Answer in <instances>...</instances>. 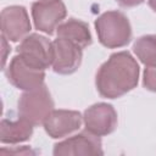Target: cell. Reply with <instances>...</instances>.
<instances>
[{
  "label": "cell",
  "mask_w": 156,
  "mask_h": 156,
  "mask_svg": "<svg viewBox=\"0 0 156 156\" xmlns=\"http://www.w3.org/2000/svg\"><path fill=\"white\" fill-rule=\"evenodd\" d=\"M139 73V65L128 51L115 52L98 69L95 85L102 98L117 99L138 85Z\"/></svg>",
  "instance_id": "obj_1"
},
{
  "label": "cell",
  "mask_w": 156,
  "mask_h": 156,
  "mask_svg": "<svg viewBox=\"0 0 156 156\" xmlns=\"http://www.w3.org/2000/svg\"><path fill=\"white\" fill-rule=\"evenodd\" d=\"M95 30L101 45L107 49H118L132 40V26L128 17L117 10L106 11L95 20Z\"/></svg>",
  "instance_id": "obj_2"
},
{
  "label": "cell",
  "mask_w": 156,
  "mask_h": 156,
  "mask_svg": "<svg viewBox=\"0 0 156 156\" xmlns=\"http://www.w3.org/2000/svg\"><path fill=\"white\" fill-rule=\"evenodd\" d=\"M54 110V100L46 85L24 91L18 100V116L30 124H43Z\"/></svg>",
  "instance_id": "obj_3"
},
{
  "label": "cell",
  "mask_w": 156,
  "mask_h": 156,
  "mask_svg": "<svg viewBox=\"0 0 156 156\" xmlns=\"http://www.w3.org/2000/svg\"><path fill=\"white\" fill-rule=\"evenodd\" d=\"M32 18L35 29L52 35L67 16L62 0H38L32 4Z\"/></svg>",
  "instance_id": "obj_4"
},
{
  "label": "cell",
  "mask_w": 156,
  "mask_h": 156,
  "mask_svg": "<svg viewBox=\"0 0 156 156\" xmlns=\"http://www.w3.org/2000/svg\"><path fill=\"white\" fill-rule=\"evenodd\" d=\"M17 54L22 56L29 65L45 71L52 65V41L41 34L32 33L21 40L20 45L17 46Z\"/></svg>",
  "instance_id": "obj_5"
},
{
  "label": "cell",
  "mask_w": 156,
  "mask_h": 156,
  "mask_svg": "<svg viewBox=\"0 0 156 156\" xmlns=\"http://www.w3.org/2000/svg\"><path fill=\"white\" fill-rule=\"evenodd\" d=\"M6 77L15 88L28 91L44 85L45 71L29 65L22 56L17 54L12 57L7 66Z\"/></svg>",
  "instance_id": "obj_6"
},
{
  "label": "cell",
  "mask_w": 156,
  "mask_h": 156,
  "mask_svg": "<svg viewBox=\"0 0 156 156\" xmlns=\"http://www.w3.org/2000/svg\"><path fill=\"white\" fill-rule=\"evenodd\" d=\"M55 156H88L102 155V144L100 136L88 132H80L54 145Z\"/></svg>",
  "instance_id": "obj_7"
},
{
  "label": "cell",
  "mask_w": 156,
  "mask_h": 156,
  "mask_svg": "<svg viewBox=\"0 0 156 156\" xmlns=\"http://www.w3.org/2000/svg\"><path fill=\"white\" fill-rule=\"evenodd\" d=\"M83 122L85 129L98 136H105L115 132L118 118L115 107L106 102H98L84 111Z\"/></svg>",
  "instance_id": "obj_8"
},
{
  "label": "cell",
  "mask_w": 156,
  "mask_h": 156,
  "mask_svg": "<svg viewBox=\"0 0 156 156\" xmlns=\"http://www.w3.org/2000/svg\"><path fill=\"white\" fill-rule=\"evenodd\" d=\"M54 55H52V69L58 74H72L74 73L83 57V49L74 43L57 37L52 41Z\"/></svg>",
  "instance_id": "obj_9"
},
{
  "label": "cell",
  "mask_w": 156,
  "mask_h": 156,
  "mask_svg": "<svg viewBox=\"0 0 156 156\" xmlns=\"http://www.w3.org/2000/svg\"><path fill=\"white\" fill-rule=\"evenodd\" d=\"M30 21L24 6L12 5L1 11V33L13 43L23 40L30 30Z\"/></svg>",
  "instance_id": "obj_10"
},
{
  "label": "cell",
  "mask_w": 156,
  "mask_h": 156,
  "mask_svg": "<svg viewBox=\"0 0 156 156\" xmlns=\"http://www.w3.org/2000/svg\"><path fill=\"white\" fill-rule=\"evenodd\" d=\"M83 122V116L73 110H52L46 117L43 126L49 136L52 139H62L77 132Z\"/></svg>",
  "instance_id": "obj_11"
},
{
  "label": "cell",
  "mask_w": 156,
  "mask_h": 156,
  "mask_svg": "<svg viewBox=\"0 0 156 156\" xmlns=\"http://www.w3.org/2000/svg\"><path fill=\"white\" fill-rule=\"evenodd\" d=\"M34 126L18 116L16 119L2 118L0 122V141L2 144H18L30 139Z\"/></svg>",
  "instance_id": "obj_12"
},
{
  "label": "cell",
  "mask_w": 156,
  "mask_h": 156,
  "mask_svg": "<svg viewBox=\"0 0 156 156\" xmlns=\"http://www.w3.org/2000/svg\"><path fill=\"white\" fill-rule=\"evenodd\" d=\"M57 37L67 39L82 49L88 48L93 43L91 33L88 23L77 18H68L57 28Z\"/></svg>",
  "instance_id": "obj_13"
},
{
  "label": "cell",
  "mask_w": 156,
  "mask_h": 156,
  "mask_svg": "<svg viewBox=\"0 0 156 156\" xmlns=\"http://www.w3.org/2000/svg\"><path fill=\"white\" fill-rule=\"evenodd\" d=\"M133 51L145 66H156V34H146L138 38Z\"/></svg>",
  "instance_id": "obj_14"
},
{
  "label": "cell",
  "mask_w": 156,
  "mask_h": 156,
  "mask_svg": "<svg viewBox=\"0 0 156 156\" xmlns=\"http://www.w3.org/2000/svg\"><path fill=\"white\" fill-rule=\"evenodd\" d=\"M143 85L145 89L156 93V66H145Z\"/></svg>",
  "instance_id": "obj_15"
},
{
  "label": "cell",
  "mask_w": 156,
  "mask_h": 156,
  "mask_svg": "<svg viewBox=\"0 0 156 156\" xmlns=\"http://www.w3.org/2000/svg\"><path fill=\"white\" fill-rule=\"evenodd\" d=\"M1 41H2V67H5V63L7 60V52L11 51V48L7 44V39L4 35H1Z\"/></svg>",
  "instance_id": "obj_16"
},
{
  "label": "cell",
  "mask_w": 156,
  "mask_h": 156,
  "mask_svg": "<svg viewBox=\"0 0 156 156\" xmlns=\"http://www.w3.org/2000/svg\"><path fill=\"white\" fill-rule=\"evenodd\" d=\"M122 7H134L144 2V0H116Z\"/></svg>",
  "instance_id": "obj_17"
},
{
  "label": "cell",
  "mask_w": 156,
  "mask_h": 156,
  "mask_svg": "<svg viewBox=\"0 0 156 156\" xmlns=\"http://www.w3.org/2000/svg\"><path fill=\"white\" fill-rule=\"evenodd\" d=\"M147 2H149V6L151 7V10L156 12V0H147Z\"/></svg>",
  "instance_id": "obj_18"
}]
</instances>
